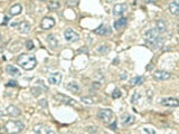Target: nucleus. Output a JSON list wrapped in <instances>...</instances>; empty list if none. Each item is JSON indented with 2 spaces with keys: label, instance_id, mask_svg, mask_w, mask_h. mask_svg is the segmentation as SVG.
I'll return each instance as SVG.
<instances>
[{
  "label": "nucleus",
  "instance_id": "nucleus-1",
  "mask_svg": "<svg viewBox=\"0 0 179 134\" xmlns=\"http://www.w3.org/2000/svg\"><path fill=\"white\" fill-rule=\"evenodd\" d=\"M17 64L20 67H22L26 71H31L34 69L37 65V60L35 58L34 55L31 54H22L18 56Z\"/></svg>",
  "mask_w": 179,
  "mask_h": 134
},
{
  "label": "nucleus",
  "instance_id": "nucleus-2",
  "mask_svg": "<svg viewBox=\"0 0 179 134\" xmlns=\"http://www.w3.org/2000/svg\"><path fill=\"white\" fill-rule=\"evenodd\" d=\"M160 34L156 28L154 29H149L145 33V39L147 42L151 44L152 46L160 47L162 45V39H160Z\"/></svg>",
  "mask_w": 179,
  "mask_h": 134
},
{
  "label": "nucleus",
  "instance_id": "nucleus-3",
  "mask_svg": "<svg viewBox=\"0 0 179 134\" xmlns=\"http://www.w3.org/2000/svg\"><path fill=\"white\" fill-rule=\"evenodd\" d=\"M4 127L10 133H16V132H20L24 130V124L19 121H9L6 123Z\"/></svg>",
  "mask_w": 179,
  "mask_h": 134
},
{
  "label": "nucleus",
  "instance_id": "nucleus-4",
  "mask_svg": "<svg viewBox=\"0 0 179 134\" xmlns=\"http://www.w3.org/2000/svg\"><path fill=\"white\" fill-rule=\"evenodd\" d=\"M64 37H65V39H66L67 42H77V40L80 39L78 34H77L75 30H73L72 28H67V29L65 30Z\"/></svg>",
  "mask_w": 179,
  "mask_h": 134
},
{
  "label": "nucleus",
  "instance_id": "nucleus-5",
  "mask_svg": "<svg viewBox=\"0 0 179 134\" xmlns=\"http://www.w3.org/2000/svg\"><path fill=\"white\" fill-rule=\"evenodd\" d=\"M161 105L166 106V107H178L179 106V100L175 98V97H166L161 100Z\"/></svg>",
  "mask_w": 179,
  "mask_h": 134
},
{
  "label": "nucleus",
  "instance_id": "nucleus-6",
  "mask_svg": "<svg viewBox=\"0 0 179 134\" xmlns=\"http://www.w3.org/2000/svg\"><path fill=\"white\" fill-rule=\"evenodd\" d=\"M98 117H100V120L102 122L109 123V122L111 121L112 117H113V112H112L111 109H101L100 113H98Z\"/></svg>",
  "mask_w": 179,
  "mask_h": 134
},
{
  "label": "nucleus",
  "instance_id": "nucleus-7",
  "mask_svg": "<svg viewBox=\"0 0 179 134\" xmlns=\"http://www.w3.org/2000/svg\"><path fill=\"white\" fill-rule=\"evenodd\" d=\"M34 131L36 134H55L49 126L45 125V124H37L34 127Z\"/></svg>",
  "mask_w": 179,
  "mask_h": 134
},
{
  "label": "nucleus",
  "instance_id": "nucleus-8",
  "mask_svg": "<svg viewBox=\"0 0 179 134\" xmlns=\"http://www.w3.org/2000/svg\"><path fill=\"white\" fill-rule=\"evenodd\" d=\"M170 77H171L170 73H168V71H156L154 73V78L156 80H159V82H162V80H169Z\"/></svg>",
  "mask_w": 179,
  "mask_h": 134
},
{
  "label": "nucleus",
  "instance_id": "nucleus-9",
  "mask_svg": "<svg viewBox=\"0 0 179 134\" xmlns=\"http://www.w3.org/2000/svg\"><path fill=\"white\" fill-rule=\"evenodd\" d=\"M55 26V19L51 17H45L40 22V27L43 29H51Z\"/></svg>",
  "mask_w": 179,
  "mask_h": 134
},
{
  "label": "nucleus",
  "instance_id": "nucleus-10",
  "mask_svg": "<svg viewBox=\"0 0 179 134\" xmlns=\"http://www.w3.org/2000/svg\"><path fill=\"white\" fill-rule=\"evenodd\" d=\"M128 8V6L125 4H118L113 7V15L114 16H122L125 10Z\"/></svg>",
  "mask_w": 179,
  "mask_h": 134
},
{
  "label": "nucleus",
  "instance_id": "nucleus-11",
  "mask_svg": "<svg viewBox=\"0 0 179 134\" xmlns=\"http://www.w3.org/2000/svg\"><path fill=\"white\" fill-rule=\"evenodd\" d=\"M168 9L170 13H172L174 16H177L179 15V0H172L169 2V6H168Z\"/></svg>",
  "mask_w": 179,
  "mask_h": 134
},
{
  "label": "nucleus",
  "instance_id": "nucleus-12",
  "mask_svg": "<svg viewBox=\"0 0 179 134\" xmlns=\"http://www.w3.org/2000/svg\"><path fill=\"white\" fill-rule=\"evenodd\" d=\"M60 80H62V74L58 73V71L57 73H53V74L48 76V82L51 85H58L60 83Z\"/></svg>",
  "mask_w": 179,
  "mask_h": 134
},
{
  "label": "nucleus",
  "instance_id": "nucleus-13",
  "mask_svg": "<svg viewBox=\"0 0 179 134\" xmlns=\"http://www.w3.org/2000/svg\"><path fill=\"white\" fill-rule=\"evenodd\" d=\"M17 28L22 34H28L30 31V25L28 21H20L17 24Z\"/></svg>",
  "mask_w": 179,
  "mask_h": 134
},
{
  "label": "nucleus",
  "instance_id": "nucleus-14",
  "mask_svg": "<svg viewBox=\"0 0 179 134\" xmlns=\"http://www.w3.org/2000/svg\"><path fill=\"white\" fill-rule=\"evenodd\" d=\"M7 114L10 115V116H13V117H17L20 115V109L16 107L15 105H9L8 107H7Z\"/></svg>",
  "mask_w": 179,
  "mask_h": 134
},
{
  "label": "nucleus",
  "instance_id": "nucleus-15",
  "mask_svg": "<svg viewBox=\"0 0 179 134\" xmlns=\"http://www.w3.org/2000/svg\"><path fill=\"white\" fill-rule=\"evenodd\" d=\"M56 100H60V103H64V104H67V105H74L75 104V100H72V98H69L67 96H64V95H62V94H57L55 96Z\"/></svg>",
  "mask_w": 179,
  "mask_h": 134
},
{
  "label": "nucleus",
  "instance_id": "nucleus-16",
  "mask_svg": "<svg viewBox=\"0 0 179 134\" xmlns=\"http://www.w3.org/2000/svg\"><path fill=\"white\" fill-rule=\"evenodd\" d=\"M6 71L8 73L10 76H13V77H18V76H20V71H18L17 67L13 66V65H8V66H6Z\"/></svg>",
  "mask_w": 179,
  "mask_h": 134
},
{
  "label": "nucleus",
  "instance_id": "nucleus-17",
  "mask_svg": "<svg viewBox=\"0 0 179 134\" xmlns=\"http://www.w3.org/2000/svg\"><path fill=\"white\" fill-rule=\"evenodd\" d=\"M22 4H15L10 7V9H9V13H10L11 16H17V15H19V13H22Z\"/></svg>",
  "mask_w": 179,
  "mask_h": 134
},
{
  "label": "nucleus",
  "instance_id": "nucleus-18",
  "mask_svg": "<svg viewBox=\"0 0 179 134\" xmlns=\"http://www.w3.org/2000/svg\"><path fill=\"white\" fill-rule=\"evenodd\" d=\"M110 28L107 27V25H101L98 28L94 30V33L98 34V35H101V36H104V35H107V34H110Z\"/></svg>",
  "mask_w": 179,
  "mask_h": 134
},
{
  "label": "nucleus",
  "instance_id": "nucleus-19",
  "mask_svg": "<svg viewBox=\"0 0 179 134\" xmlns=\"http://www.w3.org/2000/svg\"><path fill=\"white\" fill-rule=\"evenodd\" d=\"M66 88H67L69 92L72 93H78L80 92V85L75 82H72V83H68L66 85Z\"/></svg>",
  "mask_w": 179,
  "mask_h": 134
},
{
  "label": "nucleus",
  "instance_id": "nucleus-20",
  "mask_svg": "<svg viewBox=\"0 0 179 134\" xmlns=\"http://www.w3.org/2000/svg\"><path fill=\"white\" fill-rule=\"evenodd\" d=\"M156 29L159 31V34H163L166 33L167 30V25L166 22L163 20H158L157 21V27H156Z\"/></svg>",
  "mask_w": 179,
  "mask_h": 134
},
{
  "label": "nucleus",
  "instance_id": "nucleus-21",
  "mask_svg": "<svg viewBox=\"0 0 179 134\" xmlns=\"http://www.w3.org/2000/svg\"><path fill=\"white\" fill-rule=\"evenodd\" d=\"M134 121H136V118H134L132 115H125V116L123 117L122 124H123V126H130L134 123Z\"/></svg>",
  "mask_w": 179,
  "mask_h": 134
},
{
  "label": "nucleus",
  "instance_id": "nucleus-22",
  "mask_svg": "<svg viewBox=\"0 0 179 134\" xmlns=\"http://www.w3.org/2000/svg\"><path fill=\"white\" fill-rule=\"evenodd\" d=\"M47 42H48V45H49L51 48H55V47H57V45H58L57 39H56V37H54L53 35H49V36L47 37Z\"/></svg>",
  "mask_w": 179,
  "mask_h": 134
},
{
  "label": "nucleus",
  "instance_id": "nucleus-23",
  "mask_svg": "<svg viewBox=\"0 0 179 134\" xmlns=\"http://www.w3.org/2000/svg\"><path fill=\"white\" fill-rule=\"evenodd\" d=\"M127 25V19L125 18H120V19H118V20L114 22V28L115 29H121L122 27H124V26Z\"/></svg>",
  "mask_w": 179,
  "mask_h": 134
},
{
  "label": "nucleus",
  "instance_id": "nucleus-24",
  "mask_svg": "<svg viewBox=\"0 0 179 134\" xmlns=\"http://www.w3.org/2000/svg\"><path fill=\"white\" fill-rule=\"evenodd\" d=\"M145 82V77L143 76H136V77H134V78H132L131 80V85H141V84Z\"/></svg>",
  "mask_w": 179,
  "mask_h": 134
},
{
  "label": "nucleus",
  "instance_id": "nucleus-25",
  "mask_svg": "<svg viewBox=\"0 0 179 134\" xmlns=\"http://www.w3.org/2000/svg\"><path fill=\"white\" fill-rule=\"evenodd\" d=\"M109 47L107 46V45H101V46H98V48H96V53H98V54H107L109 53Z\"/></svg>",
  "mask_w": 179,
  "mask_h": 134
},
{
  "label": "nucleus",
  "instance_id": "nucleus-26",
  "mask_svg": "<svg viewBox=\"0 0 179 134\" xmlns=\"http://www.w3.org/2000/svg\"><path fill=\"white\" fill-rule=\"evenodd\" d=\"M81 100L83 102V103H85L86 105H91L93 104V98H91V97H82Z\"/></svg>",
  "mask_w": 179,
  "mask_h": 134
},
{
  "label": "nucleus",
  "instance_id": "nucleus-27",
  "mask_svg": "<svg viewBox=\"0 0 179 134\" xmlns=\"http://www.w3.org/2000/svg\"><path fill=\"white\" fill-rule=\"evenodd\" d=\"M121 95H122V93H121V91H120V89H118V88H116V89H114V91H113V93H112V97H113V98H120V97H121Z\"/></svg>",
  "mask_w": 179,
  "mask_h": 134
},
{
  "label": "nucleus",
  "instance_id": "nucleus-28",
  "mask_svg": "<svg viewBox=\"0 0 179 134\" xmlns=\"http://www.w3.org/2000/svg\"><path fill=\"white\" fill-rule=\"evenodd\" d=\"M31 93H33V95H34V96H38L39 94H40V91H39L38 86L31 88Z\"/></svg>",
  "mask_w": 179,
  "mask_h": 134
},
{
  "label": "nucleus",
  "instance_id": "nucleus-29",
  "mask_svg": "<svg viewBox=\"0 0 179 134\" xmlns=\"http://www.w3.org/2000/svg\"><path fill=\"white\" fill-rule=\"evenodd\" d=\"M60 8V4L58 2H51V4H49V9L51 10H56V9Z\"/></svg>",
  "mask_w": 179,
  "mask_h": 134
},
{
  "label": "nucleus",
  "instance_id": "nucleus-30",
  "mask_svg": "<svg viewBox=\"0 0 179 134\" xmlns=\"http://www.w3.org/2000/svg\"><path fill=\"white\" fill-rule=\"evenodd\" d=\"M139 98H140V95H139V93H136L134 95L132 96V103L133 104H138V102H139Z\"/></svg>",
  "mask_w": 179,
  "mask_h": 134
},
{
  "label": "nucleus",
  "instance_id": "nucleus-31",
  "mask_svg": "<svg viewBox=\"0 0 179 134\" xmlns=\"http://www.w3.org/2000/svg\"><path fill=\"white\" fill-rule=\"evenodd\" d=\"M26 47H27V49H33V48H34V44H33V42H31V40H27V42H26Z\"/></svg>",
  "mask_w": 179,
  "mask_h": 134
},
{
  "label": "nucleus",
  "instance_id": "nucleus-32",
  "mask_svg": "<svg viewBox=\"0 0 179 134\" xmlns=\"http://www.w3.org/2000/svg\"><path fill=\"white\" fill-rule=\"evenodd\" d=\"M7 86L8 87H15V86H17V83H16V80H9L7 83Z\"/></svg>",
  "mask_w": 179,
  "mask_h": 134
},
{
  "label": "nucleus",
  "instance_id": "nucleus-33",
  "mask_svg": "<svg viewBox=\"0 0 179 134\" xmlns=\"http://www.w3.org/2000/svg\"><path fill=\"white\" fill-rule=\"evenodd\" d=\"M142 130H143V132H145V133H147V134H156V132H154V130H150V129H142Z\"/></svg>",
  "mask_w": 179,
  "mask_h": 134
},
{
  "label": "nucleus",
  "instance_id": "nucleus-34",
  "mask_svg": "<svg viewBox=\"0 0 179 134\" xmlns=\"http://www.w3.org/2000/svg\"><path fill=\"white\" fill-rule=\"evenodd\" d=\"M39 104L42 105V106H45V107H46V106H47V100H39Z\"/></svg>",
  "mask_w": 179,
  "mask_h": 134
},
{
  "label": "nucleus",
  "instance_id": "nucleus-35",
  "mask_svg": "<svg viewBox=\"0 0 179 134\" xmlns=\"http://www.w3.org/2000/svg\"><path fill=\"white\" fill-rule=\"evenodd\" d=\"M127 77H128V74H127V73H125V74H122V75H121V77H120V78H121V80H124V78H125V80H127Z\"/></svg>",
  "mask_w": 179,
  "mask_h": 134
},
{
  "label": "nucleus",
  "instance_id": "nucleus-36",
  "mask_svg": "<svg viewBox=\"0 0 179 134\" xmlns=\"http://www.w3.org/2000/svg\"><path fill=\"white\" fill-rule=\"evenodd\" d=\"M145 2H147V4H152V2H154L156 0H143Z\"/></svg>",
  "mask_w": 179,
  "mask_h": 134
},
{
  "label": "nucleus",
  "instance_id": "nucleus-37",
  "mask_svg": "<svg viewBox=\"0 0 179 134\" xmlns=\"http://www.w3.org/2000/svg\"><path fill=\"white\" fill-rule=\"evenodd\" d=\"M115 125H116V122H114V123H113V124H112V125H111V127H112V129H114V127H115Z\"/></svg>",
  "mask_w": 179,
  "mask_h": 134
},
{
  "label": "nucleus",
  "instance_id": "nucleus-38",
  "mask_svg": "<svg viewBox=\"0 0 179 134\" xmlns=\"http://www.w3.org/2000/svg\"><path fill=\"white\" fill-rule=\"evenodd\" d=\"M2 116H4V113H2V111L0 109V117H2Z\"/></svg>",
  "mask_w": 179,
  "mask_h": 134
},
{
  "label": "nucleus",
  "instance_id": "nucleus-39",
  "mask_svg": "<svg viewBox=\"0 0 179 134\" xmlns=\"http://www.w3.org/2000/svg\"><path fill=\"white\" fill-rule=\"evenodd\" d=\"M0 44H1V36H0Z\"/></svg>",
  "mask_w": 179,
  "mask_h": 134
},
{
  "label": "nucleus",
  "instance_id": "nucleus-40",
  "mask_svg": "<svg viewBox=\"0 0 179 134\" xmlns=\"http://www.w3.org/2000/svg\"><path fill=\"white\" fill-rule=\"evenodd\" d=\"M9 134H17V133H9Z\"/></svg>",
  "mask_w": 179,
  "mask_h": 134
},
{
  "label": "nucleus",
  "instance_id": "nucleus-41",
  "mask_svg": "<svg viewBox=\"0 0 179 134\" xmlns=\"http://www.w3.org/2000/svg\"><path fill=\"white\" fill-rule=\"evenodd\" d=\"M42 1H44V0H42Z\"/></svg>",
  "mask_w": 179,
  "mask_h": 134
}]
</instances>
